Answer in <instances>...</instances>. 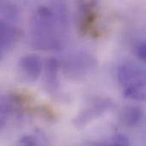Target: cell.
<instances>
[{
    "label": "cell",
    "instance_id": "obj_1",
    "mask_svg": "<svg viewBox=\"0 0 146 146\" xmlns=\"http://www.w3.org/2000/svg\"><path fill=\"white\" fill-rule=\"evenodd\" d=\"M118 78L125 86L124 95L133 100L146 99V70L133 65H123L118 69Z\"/></svg>",
    "mask_w": 146,
    "mask_h": 146
},
{
    "label": "cell",
    "instance_id": "obj_2",
    "mask_svg": "<svg viewBox=\"0 0 146 146\" xmlns=\"http://www.w3.org/2000/svg\"><path fill=\"white\" fill-rule=\"evenodd\" d=\"M42 65L38 56L35 55L25 56L19 61V77L25 82H34L41 74Z\"/></svg>",
    "mask_w": 146,
    "mask_h": 146
},
{
    "label": "cell",
    "instance_id": "obj_3",
    "mask_svg": "<svg viewBox=\"0 0 146 146\" xmlns=\"http://www.w3.org/2000/svg\"><path fill=\"white\" fill-rule=\"evenodd\" d=\"M95 3L93 2L91 3H86L82 6V17L80 20V30L82 33H86L88 29L92 27V24L93 23L96 15L92 10L93 5Z\"/></svg>",
    "mask_w": 146,
    "mask_h": 146
},
{
    "label": "cell",
    "instance_id": "obj_4",
    "mask_svg": "<svg viewBox=\"0 0 146 146\" xmlns=\"http://www.w3.org/2000/svg\"><path fill=\"white\" fill-rule=\"evenodd\" d=\"M142 117V110L139 107H127L125 109L122 114L123 122L128 126L137 124Z\"/></svg>",
    "mask_w": 146,
    "mask_h": 146
},
{
    "label": "cell",
    "instance_id": "obj_5",
    "mask_svg": "<svg viewBox=\"0 0 146 146\" xmlns=\"http://www.w3.org/2000/svg\"><path fill=\"white\" fill-rule=\"evenodd\" d=\"M102 146H130L128 139L123 135H117L112 143Z\"/></svg>",
    "mask_w": 146,
    "mask_h": 146
},
{
    "label": "cell",
    "instance_id": "obj_6",
    "mask_svg": "<svg viewBox=\"0 0 146 146\" xmlns=\"http://www.w3.org/2000/svg\"><path fill=\"white\" fill-rule=\"evenodd\" d=\"M136 55L142 61L146 62V42L139 43L136 47Z\"/></svg>",
    "mask_w": 146,
    "mask_h": 146
}]
</instances>
